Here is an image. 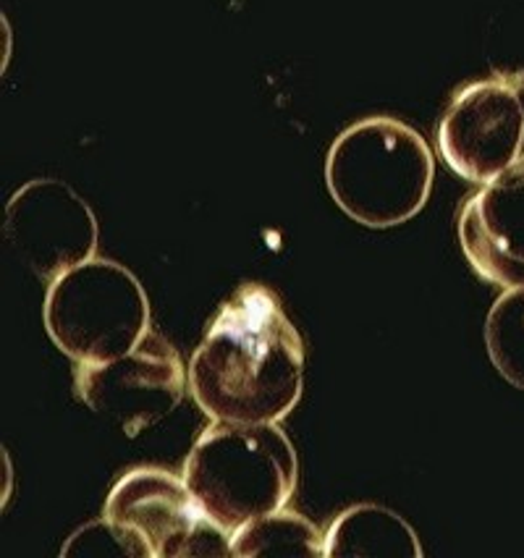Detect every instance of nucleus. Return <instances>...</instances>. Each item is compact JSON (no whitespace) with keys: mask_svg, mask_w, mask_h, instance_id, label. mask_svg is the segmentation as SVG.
<instances>
[{"mask_svg":"<svg viewBox=\"0 0 524 558\" xmlns=\"http://www.w3.org/2000/svg\"><path fill=\"white\" fill-rule=\"evenodd\" d=\"M485 347L498 373L524 391V289H503L485 323Z\"/></svg>","mask_w":524,"mask_h":558,"instance_id":"12","label":"nucleus"},{"mask_svg":"<svg viewBox=\"0 0 524 558\" xmlns=\"http://www.w3.org/2000/svg\"><path fill=\"white\" fill-rule=\"evenodd\" d=\"M106 517L137 537L150 558L231 556V532L205 514L184 477L166 470L126 472L108 496Z\"/></svg>","mask_w":524,"mask_h":558,"instance_id":"6","label":"nucleus"},{"mask_svg":"<svg viewBox=\"0 0 524 558\" xmlns=\"http://www.w3.org/2000/svg\"><path fill=\"white\" fill-rule=\"evenodd\" d=\"M328 558H419L423 545L397 511L360 504L336 517L326 532Z\"/></svg>","mask_w":524,"mask_h":558,"instance_id":"10","label":"nucleus"},{"mask_svg":"<svg viewBox=\"0 0 524 558\" xmlns=\"http://www.w3.org/2000/svg\"><path fill=\"white\" fill-rule=\"evenodd\" d=\"M438 153L472 184L524 163V76L501 74L459 89L438 123Z\"/></svg>","mask_w":524,"mask_h":558,"instance_id":"5","label":"nucleus"},{"mask_svg":"<svg viewBox=\"0 0 524 558\" xmlns=\"http://www.w3.org/2000/svg\"><path fill=\"white\" fill-rule=\"evenodd\" d=\"M42 317L50 341L76 365L115 360L153 330L145 289L113 259L93 257L50 281Z\"/></svg>","mask_w":524,"mask_h":558,"instance_id":"4","label":"nucleus"},{"mask_svg":"<svg viewBox=\"0 0 524 558\" xmlns=\"http://www.w3.org/2000/svg\"><path fill=\"white\" fill-rule=\"evenodd\" d=\"M3 231L14 255L42 281L93 259L100 236L93 207L61 179H35L16 190Z\"/></svg>","mask_w":524,"mask_h":558,"instance_id":"8","label":"nucleus"},{"mask_svg":"<svg viewBox=\"0 0 524 558\" xmlns=\"http://www.w3.org/2000/svg\"><path fill=\"white\" fill-rule=\"evenodd\" d=\"M63 556H129V558H150L137 537L129 535L111 519H97V522L84 524L71 535V541L63 545Z\"/></svg>","mask_w":524,"mask_h":558,"instance_id":"13","label":"nucleus"},{"mask_svg":"<svg viewBox=\"0 0 524 558\" xmlns=\"http://www.w3.org/2000/svg\"><path fill=\"white\" fill-rule=\"evenodd\" d=\"M76 396L100 417L119 425L129 438L176 412L186 391V369L163 336L150 333L115 360L80 365Z\"/></svg>","mask_w":524,"mask_h":558,"instance_id":"7","label":"nucleus"},{"mask_svg":"<svg viewBox=\"0 0 524 558\" xmlns=\"http://www.w3.org/2000/svg\"><path fill=\"white\" fill-rule=\"evenodd\" d=\"M231 556L320 558L326 556V535H320V530L315 527L309 519L276 511V514L260 517L255 519V522L239 527L234 535H231Z\"/></svg>","mask_w":524,"mask_h":558,"instance_id":"11","label":"nucleus"},{"mask_svg":"<svg viewBox=\"0 0 524 558\" xmlns=\"http://www.w3.org/2000/svg\"><path fill=\"white\" fill-rule=\"evenodd\" d=\"M304 383V343L268 287L244 283L207 328L190 388L212 423H281Z\"/></svg>","mask_w":524,"mask_h":558,"instance_id":"1","label":"nucleus"},{"mask_svg":"<svg viewBox=\"0 0 524 558\" xmlns=\"http://www.w3.org/2000/svg\"><path fill=\"white\" fill-rule=\"evenodd\" d=\"M296 453L278 423H212L184 464V480L212 522L231 535L276 514L296 488Z\"/></svg>","mask_w":524,"mask_h":558,"instance_id":"3","label":"nucleus"},{"mask_svg":"<svg viewBox=\"0 0 524 558\" xmlns=\"http://www.w3.org/2000/svg\"><path fill=\"white\" fill-rule=\"evenodd\" d=\"M436 160L428 142L391 116H373L336 136L326 184L336 205L367 229L412 220L428 203Z\"/></svg>","mask_w":524,"mask_h":558,"instance_id":"2","label":"nucleus"},{"mask_svg":"<svg viewBox=\"0 0 524 558\" xmlns=\"http://www.w3.org/2000/svg\"><path fill=\"white\" fill-rule=\"evenodd\" d=\"M459 242L477 276L524 289V163L472 194L459 216Z\"/></svg>","mask_w":524,"mask_h":558,"instance_id":"9","label":"nucleus"}]
</instances>
